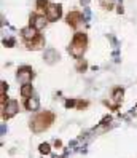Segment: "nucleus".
Returning <instances> with one entry per match:
<instances>
[{
    "label": "nucleus",
    "mask_w": 137,
    "mask_h": 158,
    "mask_svg": "<svg viewBox=\"0 0 137 158\" xmlns=\"http://www.w3.org/2000/svg\"><path fill=\"white\" fill-rule=\"evenodd\" d=\"M38 150H40V153H43V155H48L50 152H51V147H50V144H40V147H38Z\"/></svg>",
    "instance_id": "nucleus-13"
},
{
    "label": "nucleus",
    "mask_w": 137,
    "mask_h": 158,
    "mask_svg": "<svg viewBox=\"0 0 137 158\" xmlns=\"http://www.w3.org/2000/svg\"><path fill=\"white\" fill-rule=\"evenodd\" d=\"M61 13H62L61 5H56V3L50 5V7L46 8V11H45V14H46V19H48V21H57V19L61 18Z\"/></svg>",
    "instance_id": "nucleus-3"
},
{
    "label": "nucleus",
    "mask_w": 137,
    "mask_h": 158,
    "mask_svg": "<svg viewBox=\"0 0 137 158\" xmlns=\"http://www.w3.org/2000/svg\"><path fill=\"white\" fill-rule=\"evenodd\" d=\"M11 43H13V40H5V45H7V46H13Z\"/></svg>",
    "instance_id": "nucleus-18"
},
{
    "label": "nucleus",
    "mask_w": 137,
    "mask_h": 158,
    "mask_svg": "<svg viewBox=\"0 0 137 158\" xmlns=\"http://www.w3.org/2000/svg\"><path fill=\"white\" fill-rule=\"evenodd\" d=\"M37 37H38V30H37L35 27L29 26V27L23 29V38H24V40H27V42H32L34 38H37Z\"/></svg>",
    "instance_id": "nucleus-7"
},
{
    "label": "nucleus",
    "mask_w": 137,
    "mask_h": 158,
    "mask_svg": "<svg viewBox=\"0 0 137 158\" xmlns=\"http://www.w3.org/2000/svg\"><path fill=\"white\" fill-rule=\"evenodd\" d=\"M21 96L24 97V99H27V97H32V93H34V88H32V85L30 83H24L23 86H21Z\"/></svg>",
    "instance_id": "nucleus-9"
},
{
    "label": "nucleus",
    "mask_w": 137,
    "mask_h": 158,
    "mask_svg": "<svg viewBox=\"0 0 137 158\" xmlns=\"http://www.w3.org/2000/svg\"><path fill=\"white\" fill-rule=\"evenodd\" d=\"M85 67H86V62L80 59V61H78V66H76V69H78V70H85Z\"/></svg>",
    "instance_id": "nucleus-15"
},
{
    "label": "nucleus",
    "mask_w": 137,
    "mask_h": 158,
    "mask_svg": "<svg viewBox=\"0 0 137 158\" xmlns=\"http://www.w3.org/2000/svg\"><path fill=\"white\" fill-rule=\"evenodd\" d=\"M18 78H19L23 83H29L30 78H32V69H30V67H23V69H19Z\"/></svg>",
    "instance_id": "nucleus-6"
},
{
    "label": "nucleus",
    "mask_w": 137,
    "mask_h": 158,
    "mask_svg": "<svg viewBox=\"0 0 137 158\" xmlns=\"http://www.w3.org/2000/svg\"><path fill=\"white\" fill-rule=\"evenodd\" d=\"M3 107V118H11L18 112V102L16 101H7V106Z\"/></svg>",
    "instance_id": "nucleus-4"
},
{
    "label": "nucleus",
    "mask_w": 137,
    "mask_h": 158,
    "mask_svg": "<svg viewBox=\"0 0 137 158\" xmlns=\"http://www.w3.org/2000/svg\"><path fill=\"white\" fill-rule=\"evenodd\" d=\"M29 43V48H32V50H38V48H42V45L45 43V40H43V37L42 35H38L37 38H34L32 42H27Z\"/></svg>",
    "instance_id": "nucleus-10"
},
{
    "label": "nucleus",
    "mask_w": 137,
    "mask_h": 158,
    "mask_svg": "<svg viewBox=\"0 0 137 158\" xmlns=\"http://www.w3.org/2000/svg\"><path fill=\"white\" fill-rule=\"evenodd\" d=\"M26 109L27 110H37L38 109V99L37 97H27L26 99Z\"/></svg>",
    "instance_id": "nucleus-11"
},
{
    "label": "nucleus",
    "mask_w": 137,
    "mask_h": 158,
    "mask_svg": "<svg viewBox=\"0 0 137 158\" xmlns=\"http://www.w3.org/2000/svg\"><path fill=\"white\" fill-rule=\"evenodd\" d=\"M81 13L80 11H72V13H69L67 14V23L72 26V27H76L78 24H80V21H81Z\"/></svg>",
    "instance_id": "nucleus-8"
},
{
    "label": "nucleus",
    "mask_w": 137,
    "mask_h": 158,
    "mask_svg": "<svg viewBox=\"0 0 137 158\" xmlns=\"http://www.w3.org/2000/svg\"><path fill=\"white\" fill-rule=\"evenodd\" d=\"M86 42H88V38H86L85 34H81V32L75 34L72 45H70V54L76 59H81V56L85 53V48H86Z\"/></svg>",
    "instance_id": "nucleus-2"
},
{
    "label": "nucleus",
    "mask_w": 137,
    "mask_h": 158,
    "mask_svg": "<svg viewBox=\"0 0 137 158\" xmlns=\"http://www.w3.org/2000/svg\"><path fill=\"white\" fill-rule=\"evenodd\" d=\"M121 99H123V89H121V88H116V89L113 91V101L118 104Z\"/></svg>",
    "instance_id": "nucleus-12"
},
{
    "label": "nucleus",
    "mask_w": 137,
    "mask_h": 158,
    "mask_svg": "<svg viewBox=\"0 0 137 158\" xmlns=\"http://www.w3.org/2000/svg\"><path fill=\"white\" fill-rule=\"evenodd\" d=\"M76 106H78V109H83V107H86V106H88V102H86V101H85V102H81V101H80Z\"/></svg>",
    "instance_id": "nucleus-17"
},
{
    "label": "nucleus",
    "mask_w": 137,
    "mask_h": 158,
    "mask_svg": "<svg viewBox=\"0 0 137 158\" xmlns=\"http://www.w3.org/2000/svg\"><path fill=\"white\" fill-rule=\"evenodd\" d=\"M75 104H76L75 101H67V102H65V107H67V109H70V107H73Z\"/></svg>",
    "instance_id": "nucleus-16"
},
{
    "label": "nucleus",
    "mask_w": 137,
    "mask_h": 158,
    "mask_svg": "<svg viewBox=\"0 0 137 158\" xmlns=\"http://www.w3.org/2000/svg\"><path fill=\"white\" fill-rule=\"evenodd\" d=\"M45 24H46L45 16H37V14L30 16V26H32V27H35L37 30H42V29L45 27Z\"/></svg>",
    "instance_id": "nucleus-5"
},
{
    "label": "nucleus",
    "mask_w": 137,
    "mask_h": 158,
    "mask_svg": "<svg viewBox=\"0 0 137 158\" xmlns=\"http://www.w3.org/2000/svg\"><path fill=\"white\" fill-rule=\"evenodd\" d=\"M48 7H50V5H48V0H37V8H38V10H45V11H46Z\"/></svg>",
    "instance_id": "nucleus-14"
},
{
    "label": "nucleus",
    "mask_w": 137,
    "mask_h": 158,
    "mask_svg": "<svg viewBox=\"0 0 137 158\" xmlns=\"http://www.w3.org/2000/svg\"><path fill=\"white\" fill-rule=\"evenodd\" d=\"M54 122V115L51 112H40V113H37L34 118H32V122H30V128L34 133H42L45 129H48L51 126V123Z\"/></svg>",
    "instance_id": "nucleus-1"
}]
</instances>
